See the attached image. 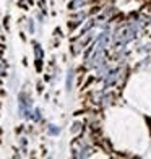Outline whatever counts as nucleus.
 I'll list each match as a JSON object with an SVG mask.
<instances>
[{
    "mask_svg": "<svg viewBox=\"0 0 151 159\" xmlns=\"http://www.w3.org/2000/svg\"><path fill=\"white\" fill-rule=\"evenodd\" d=\"M20 112L23 117H26V115L31 112V101H30L26 93H21L20 94Z\"/></svg>",
    "mask_w": 151,
    "mask_h": 159,
    "instance_id": "1",
    "label": "nucleus"
},
{
    "mask_svg": "<svg viewBox=\"0 0 151 159\" xmlns=\"http://www.w3.org/2000/svg\"><path fill=\"white\" fill-rule=\"evenodd\" d=\"M86 3V0H73V2H70V8L71 10H76L78 7H81Z\"/></svg>",
    "mask_w": 151,
    "mask_h": 159,
    "instance_id": "2",
    "label": "nucleus"
},
{
    "mask_svg": "<svg viewBox=\"0 0 151 159\" xmlns=\"http://www.w3.org/2000/svg\"><path fill=\"white\" fill-rule=\"evenodd\" d=\"M71 83H73V70L68 71V76H67V89H71Z\"/></svg>",
    "mask_w": 151,
    "mask_h": 159,
    "instance_id": "3",
    "label": "nucleus"
},
{
    "mask_svg": "<svg viewBox=\"0 0 151 159\" xmlns=\"http://www.w3.org/2000/svg\"><path fill=\"white\" fill-rule=\"evenodd\" d=\"M49 133L50 135H57V133H60V128L55 127V125H49Z\"/></svg>",
    "mask_w": 151,
    "mask_h": 159,
    "instance_id": "4",
    "label": "nucleus"
},
{
    "mask_svg": "<svg viewBox=\"0 0 151 159\" xmlns=\"http://www.w3.org/2000/svg\"><path fill=\"white\" fill-rule=\"evenodd\" d=\"M34 52H36V57H38V60H41V57H42V50H41V47L36 44L34 46Z\"/></svg>",
    "mask_w": 151,
    "mask_h": 159,
    "instance_id": "5",
    "label": "nucleus"
},
{
    "mask_svg": "<svg viewBox=\"0 0 151 159\" xmlns=\"http://www.w3.org/2000/svg\"><path fill=\"white\" fill-rule=\"evenodd\" d=\"M3 71H5V65H3V62H2V60H0V75H2Z\"/></svg>",
    "mask_w": 151,
    "mask_h": 159,
    "instance_id": "6",
    "label": "nucleus"
}]
</instances>
